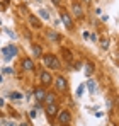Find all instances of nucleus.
<instances>
[{
    "label": "nucleus",
    "instance_id": "obj_21",
    "mask_svg": "<svg viewBox=\"0 0 119 126\" xmlns=\"http://www.w3.org/2000/svg\"><path fill=\"white\" fill-rule=\"evenodd\" d=\"M51 2H53L55 5H60V2H61V0H51Z\"/></svg>",
    "mask_w": 119,
    "mask_h": 126
},
{
    "label": "nucleus",
    "instance_id": "obj_17",
    "mask_svg": "<svg viewBox=\"0 0 119 126\" xmlns=\"http://www.w3.org/2000/svg\"><path fill=\"white\" fill-rule=\"evenodd\" d=\"M87 85H89V90H90V92H95V90H97V87H95V82H94V80H90Z\"/></svg>",
    "mask_w": 119,
    "mask_h": 126
},
{
    "label": "nucleus",
    "instance_id": "obj_22",
    "mask_svg": "<svg viewBox=\"0 0 119 126\" xmlns=\"http://www.w3.org/2000/svg\"><path fill=\"white\" fill-rule=\"evenodd\" d=\"M83 3H90V0H83Z\"/></svg>",
    "mask_w": 119,
    "mask_h": 126
},
{
    "label": "nucleus",
    "instance_id": "obj_8",
    "mask_svg": "<svg viewBox=\"0 0 119 126\" xmlns=\"http://www.w3.org/2000/svg\"><path fill=\"white\" fill-rule=\"evenodd\" d=\"M72 7H73V14H75L77 17H82V14H83V10H82V5L75 2V3H73Z\"/></svg>",
    "mask_w": 119,
    "mask_h": 126
},
{
    "label": "nucleus",
    "instance_id": "obj_1",
    "mask_svg": "<svg viewBox=\"0 0 119 126\" xmlns=\"http://www.w3.org/2000/svg\"><path fill=\"white\" fill-rule=\"evenodd\" d=\"M43 60H44V65H46L48 68H51V70H60V66H61L60 62H58V58H56L55 55H46Z\"/></svg>",
    "mask_w": 119,
    "mask_h": 126
},
{
    "label": "nucleus",
    "instance_id": "obj_18",
    "mask_svg": "<svg viewBox=\"0 0 119 126\" xmlns=\"http://www.w3.org/2000/svg\"><path fill=\"white\" fill-rule=\"evenodd\" d=\"M83 89H85V87H83V84H82V85L78 87V89H77V95H78V97L82 95V94H83Z\"/></svg>",
    "mask_w": 119,
    "mask_h": 126
},
{
    "label": "nucleus",
    "instance_id": "obj_7",
    "mask_svg": "<svg viewBox=\"0 0 119 126\" xmlns=\"http://www.w3.org/2000/svg\"><path fill=\"white\" fill-rule=\"evenodd\" d=\"M20 65H22V68H24L26 72H32V70H34V63H32L31 58H24Z\"/></svg>",
    "mask_w": 119,
    "mask_h": 126
},
{
    "label": "nucleus",
    "instance_id": "obj_20",
    "mask_svg": "<svg viewBox=\"0 0 119 126\" xmlns=\"http://www.w3.org/2000/svg\"><path fill=\"white\" fill-rule=\"evenodd\" d=\"M10 97H14V99H20V94H17V92H12V94H10Z\"/></svg>",
    "mask_w": 119,
    "mask_h": 126
},
{
    "label": "nucleus",
    "instance_id": "obj_11",
    "mask_svg": "<svg viewBox=\"0 0 119 126\" xmlns=\"http://www.w3.org/2000/svg\"><path fill=\"white\" fill-rule=\"evenodd\" d=\"M29 21H31V24H32L36 29H39V27H41V21H38L36 16H29Z\"/></svg>",
    "mask_w": 119,
    "mask_h": 126
},
{
    "label": "nucleus",
    "instance_id": "obj_13",
    "mask_svg": "<svg viewBox=\"0 0 119 126\" xmlns=\"http://www.w3.org/2000/svg\"><path fill=\"white\" fill-rule=\"evenodd\" d=\"M34 95H36V99H38V101H43V99H44V95H46V92H44L43 89H38V90L34 92Z\"/></svg>",
    "mask_w": 119,
    "mask_h": 126
},
{
    "label": "nucleus",
    "instance_id": "obj_23",
    "mask_svg": "<svg viewBox=\"0 0 119 126\" xmlns=\"http://www.w3.org/2000/svg\"><path fill=\"white\" fill-rule=\"evenodd\" d=\"M2 125H3V121H2V119H0V126H2Z\"/></svg>",
    "mask_w": 119,
    "mask_h": 126
},
{
    "label": "nucleus",
    "instance_id": "obj_9",
    "mask_svg": "<svg viewBox=\"0 0 119 126\" xmlns=\"http://www.w3.org/2000/svg\"><path fill=\"white\" fill-rule=\"evenodd\" d=\"M43 101H44V104H46V106H49V104H55V95H53V94H46Z\"/></svg>",
    "mask_w": 119,
    "mask_h": 126
},
{
    "label": "nucleus",
    "instance_id": "obj_19",
    "mask_svg": "<svg viewBox=\"0 0 119 126\" xmlns=\"http://www.w3.org/2000/svg\"><path fill=\"white\" fill-rule=\"evenodd\" d=\"M102 48H104V49L109 48V41H107V39H102Z\"/></svg>",
    "mask_w": 119,
    "mask_h": 126
},
{
    "label": "nucleus",
    "instance_id": "obj_10",
    "mask_svg": "<svg viewBox=\"0 0 119 126\" xmlns=\"http://www.w3.org/2000/svg\"><path fill=\"white\" fill-rule=\"evenodd\" d=\"M56 106L55 104H49V106H46V112H48V116H55L56 114Z\"/></svg>",
    "mask_w": 119,
    "mask_h": 126
},
{
    "label": "nucleus",
    "instance_id": "obj_14",
    "mask_svg": "<svg viewBox=\"0 0 119 126\" xmlns=\"http://www.w3.org/2000/svg\"><path fill=\"white\" fill-rule=\"evenodd\" d=\"M48 38H49L51 41H60V36L55 32V31H48Z\"/></svg>",
    "mask_w": 119,
    "mask_h": 126
},
{
    "label": "nucleus",
    "instance_id": "obj_16",
    "mask_svg": "<svg viewBox=\"0 0 119 126\" xmlns=\"http://www.w3.org/2000/svg\"><path fill=\"white\" fill-rule=\"evenodd\" d=\"M92 72H94V66H92L90 63H87V65H85V73H87V75H92Z\"/></svg>",
    "mask_w": 119,
    "mask_h": 126
},
{
    "label": "nucleus",
    "instance_id": "obj_4",
    "mask_svg": "<svg viewBox=\"0 0 119 126\" xmlns=\"http://www.w3.org/2000/svg\"><path fill=\"white\" fill-rule=\"evenodd\" d=\"M61 22L66 29H73V22H72V17L66 14V12H61Z\"/></svg>",
    "mask_w": 119,
    "mask_h": 126
},
{
    "label": "nucleus",
    "instance_id": "obj_2",
    "mask_svg": "<svg viewBox=\"0 0 119 126\" xmlns=\"http://www.w3.org/2000/svg\"><path fill=\"white\" fill-rule=\"evenodd\" d=\"M15 55H17V48L14 44H9L7 48H3V60L5 62H10Z\"/></svg>",
    "mask_w": 119,
    "mask_h": 126
},
{
    "label": "nucleus",
    "instance_id": "obj_25",
    "mask_svg": "<svg viewBox=\"0 0 119 126\" xmlns=\"http://www.w3.org/2000/svg\"><path fill=\"white\" fill-rule=\"evenodd\" d=\"M38 2H41V0H38Z\"/></svg>",
    "mask_w": 119,
    "mask_h": 126
},
{
    "label": "nucleus",
    "instance_id": "obj_12",
    "mask_svg": "<svg viewBox=\"0 0 119 126\" xmlns=\"http://www.w3.org/2000/svg\"><path fill=\"white\" fill-rule=\"evenodd\" d=\"M32 53H34V56H36V58H39L41 55H43V49H41L38 44H32Z\"/></svg>",
    "mask_w": 119,
    "mask_h": 126
},
{
    "label": "nucleus",
    "instance_id": "obj_5",
    "mask_svg": "<svg viewBox=\"0 0 119 126\" xmlns=\"http://www.w3.org/2000/svg\"><path fill=\"white\" fill-rule=\"evenodd\" d=\"M39 79H41V84H43V85H49L51 82H53V77H51L49 72H41Z\"/></svg>",
    "mask_w": 119,
    "mask_h": 126
},
{
    "label": "nucleus",
    "instance_id": "obj_15",
    "mask_svg": "<svg viewBox=\"0 0 119 126\" xmlns=\"http://www.w3.org/2000/svg\"><path fill=\"white\" fill-rule=\"evenodd\" d=\"M39 17H41V19H44V21H48V19H49V14H48V10H44V9H39Z\"/></svg>",
    "mask_w": 119,
    "mask_h": 126
},
{
    "label": "nucleus",
    "instance_id": "obj_3",
    "mask_svg": "<svg viewBox=\"0 0 119 126\" xmlns=\"http://www.w3.org/2000/svg\"><path fill=\"white\" fill-rule=\"evenodd\" d=\"M58 121L61 126H68L70 125V121H72V116H70V112L68 111H61L58 116Z\"/></svg>",
    "mask_w": 119,
    "mask_h": 126
},
{
    "label": "nucleus",
    "instance_id": "obj_6",
    "mask_svg": "<svg viewBox=\"0 0 119 126\" xmlns=\"http://www.w3.org/2000/svg\"><path fill=\"white\" fill-rule=\"evenodd\" d=\"M56 89H58L60 92H65V90L68 89L66 79H65V77H56Z\"/></svg>",
    "mask_w": 119,
    "mask_h": 126
},
{
    "label": "nucleus",
    "instance_id": "obj_24",
    "mask_svg": "<svg viewBox=\"0 0 119 126\" xmlns=\"http://www.w3.org/2000/svg\"><path fill=\"white\" fill-rule=\"evenodd\" d=\"M7 126H14V125H7Z\"/></svg>",
    "mask_w": 119,
    "mask_h": 126
}]
</instances>
